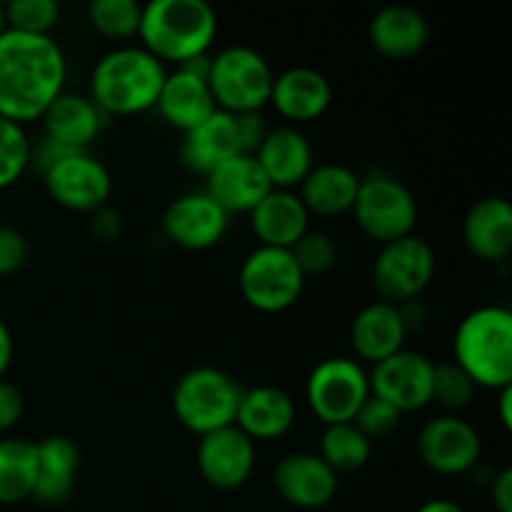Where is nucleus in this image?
I'll return each instance as SVG.
<instances>
[{
  "label": "nucleus",
  "instance_id": "f257e3e1",
  "mask_svg": "<svg viewBox=\"0 0 512 512\" xmlns=\"http://www.w3.org/2000/svg\"><path fill=\"white\" fill-rule=\"evenodd\" d=\"M65 55L53 38L5 30L0 35V118L28 125L65 90Z\"/></svg>",
  "mask_w": 512,
  "mask_h": 512
},
{
  "label": "nucleus",
  "instance_id": "f03ea898",
  "mask_svg": "<svg viewBox=\"0 0 512 512\" xmlns=\"http://www.w3.org/2000/svg\"><path fill=\"white\" fill-rule=\"evenodd\" d=\"M218 35V15L205 0H153L143 5L140 48L163 65H185L210 53Z\"/></svg>",
  "mask_w": 512,
  "mask_h": 512
},
{
  "label": "nucleus",
  "instance_id": "7ed1b4c3",
  "mask_svg": "<svg viewBox=\"0 0 512 512\" xmlns=\"http://www.w3.org/2000/svg\"><path fill=\"white\" fill-rule=\"evenodd\" d=\"M165 65L140 45H120L105 53L90 73V95L108 118H128L155 108L165 83Z\"/></svg>",
  "mask_w": 512,
  "mask_h": 512
},
{
  "label": "nucleus",
  "instance_id": "20e7f679",
  "mask_svg": "<svg viewBox=\"0 0 512 512\" xmlns=\"http://www.w3.org/2000/svg\"><path fill=\"white\" fill-rule=\"evenodd\" d=\"M453 363L475 388L503 390L512 385V313L503 305H483L460 320L453 340Z\"/></svg>",
  "mask_w": 512,
  "mask_h": 512
},
{
  "label": "nucleus",
  "instance_id": "39448f33",
  "mask_svg": "<svg viewBox=\"0 0 512 512\" xmlns=\"http://www.w3.org/2000/svg\"><path fill=\"white\" fill-rule=\"evenodd\" d=\"M240 385L218 368H193L175 383L170 405L188 433L203 435L235 425Z\"/></svg>",
  "mask_w": 512,
  "mask_h": 512
},
{
  "label": "nucleus",
  "instance_id": "423d86ee",
  "mask_svg": "<svg viewBox=\"0 0 512 512\" xmlns=\"http://www.w3.org/2000/svg\"><path fill=\"white\" fill-rule=\"evenodd\" d=\"M273 78L268 60L248 45H230L210 58L208 88L223 113H260L270 103Z\"/></svg>",
  "mask_w": 512,
  "mask_h": 512
},
{
  "label": "nucleus",
  "instance_id": "0eeeda50",
  "mask_svg": "<svg viewBox=\"0 0 512 512\" xmlns=\"http://www.w3.org/2000/svg\"><path fill=\"white\" fill-rule=\"evenodd\" d=\"M350 213L370 240L388 245L413 235L418 225V200L408 185L378 173L360 180Z\"/></svg>",
  "mask_w": 512,
  "mask_h": 512
},
{
  "label": "nucleus",
  "instance_id": "6e6552de",
  "mask_svg": "<svg viewBox=\"0 0 512 512\" xmlns=\"http://www.w3.org/2000/svg\"><path fill=\"white\" fill-rule=\"evenodd\" d=\"M240 295L258 313H285L300 300L305 288V275L290 250L258 248L245 255L238 273Z\"/></svg>",
  "mask_w": 512,
  "mask_h": 512
},
{
  "label": "nucleus",
  "instance_id": "1a4fd4ad",
  "mask_svg": "<svg viewBox=\"0 0 512 512\" xmlns=\"http://www.w3.org/2000/svg\"><path fill=\"white\" fill-rule=\"evenodd\" d=\"M368 395V370L358 360L345 358V355L320 360L305 380L308 408L313 410V415L325 428L353 423Z\"/></svg>",
  "mask_w": 512,
  "mask_h": 512
},
{
  "label": "nucleus",
  "instance_id": "9d476101",
  "mask_svg": "<svg viewBox=\"0 0 512 512\" xmlns=\"http://www.w3.org/2000/svg\"><path fill=\"white\" fill-rule=\"evenodd\" d=\"M433 248L418 235H408L395 243L380 245V253L373 263V290L383 303L398 305L415 300L428 290L435 278Z\"/></svg>",
  "mask_w": 512,
  "mask_h": 512
},
{
  "label": "nucleus",
  "instance_id": "9b49d317",
  "mask_svg": "<svg viewBox=\"0 0 512 512\" xmlns=\"http://www.w3.org/2000/svg\"><path fill=\"white\" fill-rule=\"evenodd\" d=\"M40 175H43V185L50 198L70 213H98L108 205L110 193H113V178L108 168L88 150L70 153L68 158L58 160Z\"/></svg>",
  "mask_w": 512,
  "mask_h": 512
},
{
  "label": "nucleus",
  "instance_id": "f8f14e48",
  "mask_svg": "<svg viewBox=\"0 0 512 512\" xmlns=\"http://www.w3.org/2000/svg\"><path fill=\"white\" fill-rule=\"evenodd\" d=\"M435 363L415 350H400L380 363L370 365V395L393 405L400 415L415 413L433 403Z\"/></svg>",
  "mask_w": 512,
  "mask_h": 512
},
{
  "label": "nucleus",
  "instance_id": "ddd939ff",
  "mask_svg": "<svg viewBox=\"0 0 512 512\" xmlns=\"http://www.w3.org/2000/svg\"><path fill=\"white\" fill-rule=\"evenodd\" d=\"M483 453L480 433L458 415L428 420L418 435V455L438 475H465L478 465Z\"/></svg>",
  "mask_w": 512,
  "mask_h": 512
},
{
  "label": "nucleus",
  "instance_id": "4468645a",
  "mask_svg": "<svg viewBox=\"0 0 512 512\" xmlns=\"http://www.w3.org/2000/svg\"><path fill=\"white\" fill-rule=\"evenodd\" d=\"M230 215L205 190L175 198L163 213V233L175 248L200 253L210 250L228 233Z\"/></svg>",
  "mask_w": 512,
  "mask_h": 512
},
{
  "label": "nucleus",
  "instance_id": "2eb2a0df",
  "mask_svg": "<svg viewBox=\"0 0 512 512\" xmlns=\"http://www.w3.org/2000/svg\"><path fill=\"white\" fill-rule=\"evenodd\" d=\"M198 473L210 488L238 490L255 470V443L235 425L203 435L195 448Z\"/></svg>",
  "mask_w": 512,
  "mask_h": 512
},
{
  "label": "nucleus",
  "instance_id": "dca6fc26",
  "mask_svg": "<svg viewBox=\"0 0 512 512\" xmlns=\"http://www.w3.org/2000/svg\"><path fill=\"white\" fill-rule=\"evenodd\" d=\"M273 485L280 498L298 510H320L338 495V475L318 453H290L275 465Z\"/></svg>",
  "mask_w": 512,
  "mask_h": 512
},
{
  "label": "nucleus",
  "instance_id": "f3484780",
  "mask_svg": "<svg viewBox=\"0 0 512 512\" xmlns=\"http://www.w3.org/2000/svg\"><path fill=\"white\" fill-rule=\"evenodd\" d=\"M330 103H333V85L320 70L295 65L273 78L270 105L288 123H313L328 113Z\"/></svg>",
  "mask_w": 512,
  "mask_h": 512
},
{
  "label": "nucleus",
  "instance_id": "a211bd4d",
  "mask_svg": "<svg viewBox=\"0 0 512 512\" xmlns=\"http://www.w3.org/2000/svg\"><path fill=\"white\" fill-rule=\"evenodd\" d=\"M253 158L275 190H295L315 165L308 138L293 125L268 128Z\"/></svg>",
  "mask_w": 512,
  "mask_h": 512
},
{
  "label": "nucleus",
  "instance_id": "6ab92c4d",
  "mask_svg": "<svg viewBox=\"0 0 512 512\" xmlns=\"http://www.w3.org/2000/svg\"><path fill=\"white\" fill-rule=\"evenodd\" d=\"M463 243L483 263H505L512 253V205L500 195L478 200L465 213Z\"/></svg>",
  "mask_w": 512,
  "mask_h": 512
},
{
  "label": "nucleus",
  "instance_id": "aec40b11",
  "mask_svg": "<svg viewBox=\"0 0 512 512\" xmlns=\"http://www.w3.org/2000/svg\"><path fill=\"white\" fill-rule=\"evenodd\" d=\"M298 410L293 398L275 385H255L240 393L235 428L248 435L253 443L278 440L293 430Z\"/></svg>",
  "mask_w": 512,
  "mask_h": 512
},
{
  "label": "nucleus",
  "instance_id": "412c9836",
  "mask_svg": "<svg viewBox=\"0 0 512 512\" xmlns=\"http://www.w3.org/2000/svg\"><path fill=\"white\" fill-rule=\"evenodd\" d=\"M405 338H408V325H405L403 310L383 300L365 305L350 325V345L358 355V363L363 360V363L375 365L400 353Z\"/></svg>",
  "mask_w": 512,
  "mask_h": 512
},
{
  "label": "nucleus",
  "instance_id": "4be33fe9",
  "mask_svg": "<svg viewBox=\"0 0 512 512\" xmlns=\"http://www.w3.org/2000/svg\"><path fill=\"white\" fill-rule=\"evenodd\" d=\"M250 230L263 248L290 250L310 230V213L295 190H270L250 210Z\"/></svg>",
  "mask_w": 512,
  "mask_h": 512
},
{
  "label": "nucleus",
  "instance_id": "5701e85b",
  "mask_svg": "<svg viewBox=\"0 0 512 512\" xmlns=\"http://www.w3.org/2000/svg\"><path fill=\"white\" fill-rule=\"evenodd\" d=\"M270 190L273 185L253 155H235L205 178V193L228 215H248Z\"/></svg>",
  "mask_w": 512,
  "mask_h": 512
},
{
  "label": "nucleus",
  "instance_id": "b1692460",
  "mask_svg": "<svg viewBox=\"0 0 512 512\" xmlns=\"http://www.w3.org/2000/svg\"><path fill=\"white\" fill-rule=\"evenodd\" d=\"M368 40L383 58L410 60L423 53L430 43V23L420 10L408 5H388L370 20Z\"/></svg>",
  "mask_w": 512,
  "mask_h": 512
},
{
  "label": "nucleus",
  "instance_id": "393cba45",
  "mask_svg": "<svg viewBox=\"0 0 512 512\" xmlns=\"http://www.w3.org/2000/svg\"><path fill=\"white\" fill-rule=\"evenodd\" d=\"M155 110L170 128L180 130L185 135L188 130L205 123L218 108H215L213 93L208 88V78L175 68L173 73L165 75Z\"/></svg>",
  "mask_w": 512,
  "mask_h": 512
},
{
  "label": "nucleus",
  "instance_id": "a878e982",
  "mask_svg": "<svg viewBox=\"0 0 512 512\" xmlns=\"http://www.w3.org/2000/svg\"><path fill=\"white\" fill-rule=\"evenodd\" d=\"M235 155L245 153L240 148L235 118L223 110H215L205 123L188 130L183 135V145H180V160H183L185 168L190 173L203 175V178H208L218 165L235 158Z\"/></svg>",
  "mask_w": 512,
  "mask_h": 512
},
{
  "label": "nucleus",
  "instance_id": "bb28decb",
  "mask_svg": "<svg viewBox=\"0 0 512 512\" xmlns=\"http://www.w3.org/2000/svg\"><path fill=\"white\" fill-rule=\"evenodd\" d=\"M40 123H43L45 138L53 143L70 150H88V145L103 130L105 115L88 95L63 90L45 110Z\"/></svg>",
  "mask_w": 512,
  "mask_h": 512
},
{
  "label": "nucleus",
  "instance_id": "cd10ccee",
  "mask_svg": "<svg viewBox=\"0 0 512 512\" xmlns=\"http://www.w3.org/2000/svg\"><path fill=\"white\" fill-rule=\"evenodd\" d=\"M360 178L355 170L340 163L313 165L303 183L298 185V198L310 215L338 218L353 210L358 198Z\"/></svg>",
  "mask_w": 512,
  "mask_h": 512
},
{
  "label": "nucleus",
  "instance_id": "c85d7f7f",
  "mask_svg": "<svg viewBox=\"0 0 512 512\" xmlns=\"http://www.w3.org/2000/svg\"><path fill=\"white\" fill-rule=\"evenodd\" d=\"M38 445L33 500L40 505H63L73 495L78 478L80 450L65 435H50Z\"/></svg>",
  "mask_w": 512,
  "mask_h": 512
},
{
  "label": "nucleus",
  "instance_id": "c756f323",
  "mask_svg": "<svg viewBox=\"0 0 512 512\" xmlns=\"http://www.w3.org/2000/svg\"><path fill=\"white\" fill-rule=\"evenodd\" d=\"M38 445L23 438L0 440V505H20L33 498Z\"/></svg>",
  "mask_w": 512,
  "mask_h": 512
},
{
  "label": "nucleus",
  "instance_id": "7c9ffc66",
  "mask_svg": "<svg viewBox=\"0 0 512 512\" xmlns=\"http://www.w3.org/2000/svg\"><path fill=\"white\" fill-rule=\"evenodd\" d=\"M373 453V443L355 428L353 423L328 425L320 435V453L318 458L333 470L340 473H355L365 468Z\"/></svg>",
  "mask_w": 512,
  "mask_h": 512
},
{
  "label": "nucleus",
  "instance_id": "2f4dec72",
  "mask_svg": "<svg viewBox=\"0 0 512 512\" xmlns=\"http://www.w3.org/2000/svg\"><path fill=\"white\" fill-rule=\"evenodd\" d=\"M143 18V5L135 0H93L88 8V20L93 30L110 40L135 38Z\"/></svg>",
  "mask_w": 512,
  "mask_h": 512
},
{
  "label": "nucleus",
  "instance_id": "473e14b6",
  "mask_svg": "<svg viewBox=\"0 0 512 512\" xmlns=\"http://www.w3.org/2000/svg\"><path fill=\"white\" fill-rule=\"evenodd\" d=\"M33 158V143L23 125L0 118V190L23 178Z\"/></svg>",
  "mask_w": 512,
  "mask_h": 512
},
{
  "label": "nucleus",
  "instance_id": "72a5a7b5",
  "mask_svg": "<svg viewBox=\"0 0 512 512\" xmlns=\"http://www.w3.org/2000/svg\"><path fill=\"white\" fill-rule=\"evenodd\" d=\"M8 30L50 38L60 23V5L55 0H13L3 5Z\"/></svg>",
  "mask_w": 512,
  "mask_h": 512
},
{
  "label": "nucleus",
  "instance_id": "f704fd0d",
  "mask_svg": "<svg viewBox=\"0 0 512 512\" xmlns=\"http://www.w3.org/2000/svg\"><path fill=\"white\" fill-rule=\"evenodd\" d=\"M475 393H478V388L470 380V375L460 365H455L453 360L438 363L433 368V403L450 410V415L468 408L473 403Z\"/></svg>",
  "mask_w": 512,
  "mask_h": 512
},
{
  "label": "nucleus",
  "instance_id": "c9c22d12",
  "mask_svg": "<svg viewBox=\"0 0 512 512\" xmlns=\"http://www.w3.org/2000/svg\"><path fill=\"white\" fill-rule=\"evenodd\" d=\"M290 255L298 263L300 273L308 278H320V275L330 273L338 263V248H335L333 238L320 230H308L298 243L290 248Z\"/></svg>",
  "mask_w": 512,
  "mask_h": 512
},
{
  "label": "nucleus",
  "instance_id": "e433bc0d",
  "mask_svg": "<svg viewBox=\"0 0 512 512\" xmlns=\"http://www.w3.org/2000/svg\"><path fill=\"white\" fill-rule=\"evenodd\" d=\"M400 418H403V415H400L393 405L375 398V395H368V400L360 405L358 415L353 418V425L370 440V443H373V440H383L388 438L390 433H395L400 425Z\"/></svg>",
  "mask_w": 512,
  "mask_h": 512
},
{
  "label": "nucleus",
  "instance_id": "4c0bfd02",
  "mask_svg": "<svg viewBox=\"0 0 512 512\" xmlns=\"http://www.w3.org/2000/svg\"><path fill=\"white\" fill-rule=\"evenodd\" d=\"M28 260V240L10 225H0V278L18 273Z\"/></svg>",
  "mask_w": 512,
  "mask_h": 512
},
{
  "label": "nucleus",
  "instance_id": "58836bf2",
  "mask_svg": "<svg viewBox=\"0 0 512 512\" xmlns=\"http://www.w3.org/2000/svg\"><path fill=\"white\" fill-rule=\"evenodd\" d=\"M25 398L13 383L0 380V433H8L23 420Z\"/></svg>",
  "mask_w": 512,
  "mask_h": 512
},
{
  "label": "nucleus",
  "instance_id": "ea45409f",
  "mask_svg": "<svg viewBox=\"0 0 512 512\" xmlns=\"http://www.w3.org/2000/svg\"><path fill=\"white\" fill-rule=\"evenodd\" d=\"M235 128H238L240 148H243L245 155H255V150L260 148L263 138L268 135V125H265L263 115L260 113H243L233 115Z\"/></svg>",
  "mask_w": 512,
  "mask_h": 512
},
{
  "label": "nucleus",
  "instance_id": "a19ab883",
  "mask_svg": "<svg viewBox=\"0 0 512 512\" xmlns=\"http://www.w3.org/2000/svg\"><path fill=\"white\" fill-rule=\"evenodd\" d=\"M495 512H512V468H503L490 485Z\"/></svg>",
  "mask_w": 512,
  "mask_h": 512
},
{
  "label": "nucleus",
  "instance_id": "79ce46f5",
  "mask_svg": "<svg viewBox=\"0 0 512 512\" xmlns=\"http://www.w3.org/2000/svg\"><path fill=\"white\" fill-rule=\"evenodd\" d=\"M90 228H93V233L98 235L100 240H113L115 235L120 233L118 213L105 205V208H100L98 213H93V223H90Z\"/></svg>",
  "mask_w": 512,
  "mask_h": 512
},
{
  "label": "nucleus",
  "instance_id": "37998d69",
  "mask_svg": "<svg viewBox=\"0 0 512 512\" xmlns=\"http://www.w3.org/2000/svg\"><path fill=\"white\" fill-rule=\"evenodd\" d=\"M13 335H10L8 325L0 320V380L8 373L10 363H13Z\"/></svg>",
  "mask_w": 512,
  "mask_h": 512
},
{
  "label": "nucleus",
  "instance_id": "c03bdc74",
  "mask_svg": "<svg viewBox=\"0 0 512 512\" xmlns=\"http://www.w3.org/2000/svg\"><path fill=\"white\" fill-rule=\"evenodd\" d=\"M498 418L505 430H512V385L498 390Z\"/></svg>",
  "mask_w": 512,
  "mask_h": 512
},
{
  "label": "nucleus",
  "instance_id": "a18cd8bd",
  "mask_svg": "<svg viewBox=\"0 0 512 512\" xmlns=\"http://www.w3.org/2000/svg\"><path fill=\"white\" fill-rule=\"evenodd\" d=\"M415 512H465L460 508L458 503H453V500H445V498H435V500H428V503L420 505Z\"/></svg>",
  "mask_w": 512,
  "mask_h": 512
},
{
  "label": "nucleus",
  "instance_id": "49530a36",
  "mask_svg": "<svg viewBox=\"0 0 512 512\" xmlns=\"http://www.w3.org/2000/svg\"><path fill=\"white\" fill-rule=\"evenodd\" d=\"M5 30H8V23H5V10L3 5H0V35H3Z\"/></svg>",
  "mask_w": 512,
  "mask_h": 512
}]
</instances>
